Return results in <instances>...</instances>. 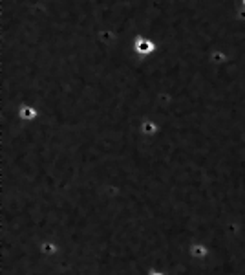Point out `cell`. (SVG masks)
<instances>
[{
  "instance_id": "3957f363",
  "label": "cell",
  "mask_w": 245,
  "mask_h": 275,
  "mask_svg": "<svg viewBox=\"0 0 245 275\" xmlns=\"http://www.w3.org/2000/svg\"><path fill=\"white\" fill-rule=\"evenodd\" d=\"M139 128L145 136L152 138L159 132V123L158 121H154V119H150V118H143L141 119V123H139Z\"/></svg>"
},
{
  "instance_id": "6da1fadb",
  "label": "cell",
  "mask_w": 245,
  "mask_h": 275,
  "mask_svg": "<svg viewBox=\"0 0 245 275\" xmlns=\"http://www.w3.org/2000/svg\"><path fill=\"white\" fill-rule=\"evenodd\" d=\"M132 46V51L136 55V59L139 61H145L152 55L158 53V42L152 39V37H146V35H136L132 39L130 42Z\"/></svg>"
},
{
  "instance_id": "5b68a950",
  "label": "cell",
  "mask_w": 245,
  "mask_h": 275,
  "mask_svg": "<svg viewBox=\"0 0 245 275\" xmlns=\"http://www.w3.org/2000/svg\"><path fill=\"white\" fill-rule=\"evenodd\" d=\"M150 275H163V273H159V271H152Z\"/></svg>"
},
{
  "instance_id": "7a4b0ae2",
  "label": "cell",
  "mask_w": 245,
  "mask_h": 275,
  "mask_svg": "<svg viewBox=\"0 0 245 275\" xmlns=\"http://www.w3.org/2000/svg\"><path fill=\"white\" fill-rule=\"evenodd\" d=\"M17 116L24 123H32V121H37L41 118V108L35 105H29V103H20L17 106Z\"/></svg>"
},
{
  "instance_id": "8992f818",
  "label": "cell",
  "mask_w": 245,
  "mask_h": 275,
  "mask_svg": "<svg viewBox=\"0 0 245 275\" xmlns=\"http://www.w3.org/2000/svg\"><path fill=\"white\" fill-rule=\"evenodd\" d=\"M240 2H241V8H245V0H240Z\"/></svg>"
},
{
  "instance_id": "277c9868",
  "label": "cell",
  "mask_w": 245,
  "mask_h": 275,
  "mask_svg": "<svg viewBox=\"0 0 245 275\" xmlns=\"http://www.w3.org/2000/svg\"><path fill=\"white\" fill-rule=\"evenodd\" d=\"M192 255H194V257H205V248H201V246L192 248Z\"/></svg>"
}]
</instances>
